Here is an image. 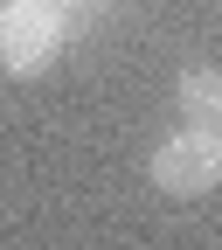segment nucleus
Here are the masks:
<instances>
[{"mask_svg": "<svg viewBox=\"0 0 222 250\" xmlns=\"http://www.w3.org/2000/svg\"><path fill=\"white\" fill-rule=\"evenodd\" d=\"M70 42L62 0H0V70L7 77H42Z\"/></svg>", "mask_w": 222, "mask_h": 250, "instance_id": "nucleus-1", "label": "nucleus"}, {"mask_svg": "<svg viewBox=\"0 0 222 250\" xmlns=\"http://www.w3.org/2000/svg\"><path fill=\"white\" fill-rule=\"evenodd\" d=\"M153 188L160 195H215L222 188V125H195L187 118L181 132H167L153 146Z\"/></svg>", "mask_w": 222, "mask_h": 250, "instance_id": "nucleus-2", "label": "nucleus"}, {"mask_svg": "<svg viewBox=\"0 0 222 250\" xmlns=\"http://www.w3.org/2000/svg\"><path fill=\"white\" fill-rule=\"evenodd\" d=\"M174 111L195 118V125H222V70L195 62V70L174 77Z\"/></svg>", "mask_w": 222, "mask_h": 250, "instance_id": "nucleus-3", "label": "nucleus"}, {"mask_svg": "<svg viewBox=\"0 0 222 250\" xmlns=\"http://www.w3.org/2000/svg\"><path fill=\"white\" fill-rule=\"evenodd\" d=\"M215 7H222V0H215Z\"/></svg>", "mask_w": 222, "mask_h": 250, "instance_id": "nucleus-4", "label": "nucleus"}]
</instances>
